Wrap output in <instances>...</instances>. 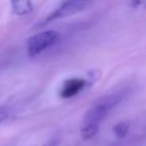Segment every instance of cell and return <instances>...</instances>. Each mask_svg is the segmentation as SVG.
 <instances>
[{"label":"cell","instance_id":"6da1fadb","mask_svg":"<svg viewBox=\"0 0 146 146\" xmlns=\"http://www.w3.org/2000/svg\"><path fill=\"white\" fill-rule=\"evenodd\" d=\"M128 92H129L128 88H122V90L111 92L106 96H103L98 101H95V104L86 113L85 119H83V124H92V126L100 127L101 122L106 118V115L115 106H118L126 99Z\"/></svg>","mask_w":146,"mask_h":146},{"label":"cell","instance_id":"ba28073f","mask_svg":"<svg viewBox=\"0 0 146 146\" xmlns=\"http://www.w3.org/2000/svg\"><path fill=\"white\" fill-rule=\"evenodd\" d=\"M128 5L131 8H133V9H136V10L146 9V1L145 0H136V1H131V3H128Z\"/></svg>","mask_w":146,"mask_h":146},{"label":"cell","instance_id":"5b68a950","mask_svg":"<svg viewBox=\"0 0 146 146\" xmlns=\"http://www.w3.org/2000/svg\"><path fill=\"white\" fill-rule=\"evenodd\" d=\"M10 7H12V12L18 17L27 15L32 12V3L28 0H14L10 3Z\"/></svg>","mask_w":146,"mask_h":146},{"label":"cell","instance_id":"52a82bcc","mask_svg":"<svg viewBox=\"0 0 146 146\" xmlns=\"http://www.w3.org/2000/svg\"><path fill=\"white\" fill-rule=\"evenodd\" d=\"M99 127L98 126H92V124H83L81 127V137L83 140H90L98 133Z\"/></svg>","mask_w":146,"mask_h":146},{"label":"cell","instance_id":"9c48e42d","mask_svg":"<svg viewBox=\"0 0 146 146\" xmlns=\"http://www.w3.org/2000/svg\"><path fill=\"white\" fill-rule=\"evenodd\" d=\"M58 144H59V139L58 137H55V139H53L51 141L46 142V144L42 145V146H58Z\"/></svg>","mask_w":146,"mask_h":146},{"label":"cell","instance_id":"3957f363","mask_svg":"<svg viewBox=\"0 0 146 146\" xmlns=\"http://www.w3.org/2000/svg\"><path fill=\"white\" fill-rule=\"evenodd\" d=\"M91 5V3L88 1H83V0H71V1H64L59 5L58 8L53 10L48 17L44 19V22L40 23V26H45L48 23L53 22V21L60 19V18L68 17V15L76 14L78 12H82L86 8H88Z\"/></svg>","mask_w":146,"mask_h":146},{"label":"cell","instance_id":"7a4b0ae2","mask_svg":"<svg viewBox=\"0 0 146 146\" xmlns=\"http://www.w3.org/2000/svg\"><path fill=\"white\" fill-rule=\"evenodd\" d=\"M59 40V35L53 30L42 31L36 35L31 36L27 41V53L31 58L37 56L46 50L48 48H51L54 44H56Z\"/></svg>","mask_w":146,"mask_h":146},{"label":"cell","instance_id":"30bf717a","mask_svg":"<svg viewBox=\"0 0 146 146\" xmlns=\"http://www.w3.org/2000/svg\"><path fill=\"white\" fill-rule=\"evenodd\" d=\"M7 118H8V113H7V111L0 110V124H1Z\"/></svg>","mask_w":146,"mask_h":146},{"label":"cell","instance_id":"277c9868","mask_svg":"<svg viewBox=\"0 0 146 146\" xmlns=\"http://www.w3.org/2000/svg\"><path fill=\"white\" fill-rule=\"evenodd\" d=\"M87 81L83 78H71L63 82L60 90H59V95L63 99H69L73 96L78 95L81 91L85 88Z\"/></svg>","mask_w":146,"mask_h":146},{"label":"cell","instance_id":"8992f818","mask_svg":"<svg viewBox=\"0 0 146 146\" xmlns=\"http://www.w3.org/2000/svg\"><path fill=\"white\" fill-rule=\"evenodd\" d=\"M129 122H119V123H117L115 126L113 127V133L115 135V137H118V139H123V137L127 136V133H128L129 131Z\"/></svg>","mask_w":146,"mask_h":146}]
</instances>
